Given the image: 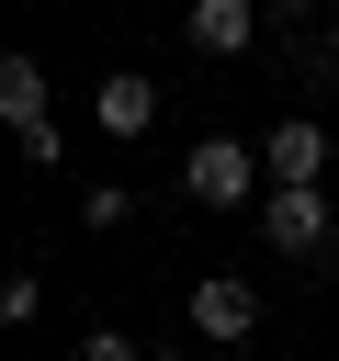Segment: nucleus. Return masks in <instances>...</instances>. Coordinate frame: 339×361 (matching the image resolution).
<instances>
[{
    "label": "nucleus",
    "mask_w": 339,
    "mask_h": 361,
    "mask_svg": "<svg viewBox=\"0 0 339 361\" xmlns=\"http://www.w3.org/2000/svg\"><path fill=\"white\" fill-rule=\"evenodd\" d=\"M249 180H271V169H260L237 135H203V147L181 158V192H192V203H215V214H237V203H249Z\"/></svg>",
    "instance_id": "1"
},
{
    "label": "nucleus",
    "mask_w": 339,
    "mask_h": 361,
    "mask_svg": "<svg viewBox=\"0 0 339 361\" xmlns=\"http://www.w3.org/2000/svg\"><path fill=\"white\" fill-rule=\"evenodd\" d=\"M260 237H271L282 259H316V248H328V192H316V180H282V192L260 203Z\"/></svg>",
    "instance_id": "2"
},
{
    "label": "nucleus",
    "mask_w": 339,
    "mask_h": 361,
    "mask_svg": "<svg viewBox=\"0 0 339 361\" xmlns=\"http://www.w3.org/2000/svg\"><path fill=\"white\" fill-rule=\"evenodd\" d=\"M192 327H203V338H249V327H260V282H249V271H203V282H192Z\"/></svg>",
    "instance_id": "3"
},
{
    "label": "nucleus",
    "mask_w": 339,
    "mask_h": 361,
    "mask_svg": "<svg viewBox=\"0 0 339 361\" xmlns=\"http://www.w3.org/2000/svg\"><path fill=\"white\" fill-rule=\"evenodd\" d=\"M181 34H192L203 56H249V45H260V0H192Z\"/></svg>",
    "instance_id": "4"
},
{
    "label": "nucleus",
    "mask_w": 339,
    "mask_h": 361,
    "mask_svg": "<svg viewBox=\"0 0 339 361\" xmlns=\"http://www.w3.org/2000/svg\"><path fill=\"white\" fill-rule=\"evenodd\" d=\"M90 113H102V135H147V124H158V79H147V68H113V79L90 90Z\"/></svg>",
    "instance_id": "5"
},
{
    "label": "nucleus",
    "mask_w": 339,
    "mask_h": 361,
    "mask_svg": "<svg viewBox=\"0 0 339 361\" xmlns=\"http://www.w3.org/2000/svg\"><path fill=\"white\" fill-rule=\"evenodd\" d=\"M260 169H271V192H282V180H316V169H328V135L294 113V124H271V135H260Z\"/></svg>",
    "instance_id": "6"
},
{
    "label": "nucleus",
    "mask_w": 339,
    "mask_h": 361,
    "mask_svg": "<svg viewBox=\"0 0 339 361\" xmlns=\"http://www.w3.org/2000/svg\"><path fill=\"white\" fill-rule=\"evenodd\" d=\"M0 124H11V135L56 124V113H45V68H34V56H0Z\"/></svg>",
    "instance_id": "7"
},
{
    "label": "nucleus",
    "mask_w": 339,
    "mask_h": 361,
    "mask_svg": "<svg viewBox=\"0 0 339 361\" xmlns=\"http://www.w3.org/2000/svg\"><path fill=\"white\" fill-rule=\"evenodd\" d=\"M34 305H45V282H34V271H11V282H0V316H11V327H34Z\"/></svg>",
    "instance_id": "8"
},
{
    "label": "nucleus",
    "mask_w": 339,
    "mask_h": 361,
    "mask_svg": "<svg viewBox=\"0 0 339 361\" xmlns=\"http://www.w3.org/2000/svg\"><path fill=\"white\" fill-rule=\"evenodd\" d=\"M68 361H147V350H136V338H124V327H90V338H79V350H68Z\"/></svg>",
    "instance_id": "9"
},
{
    "label": "nucleus",
    "mask_w": 339,
    "mask_h": 361,
    "mask_svg": "<svg viewBox=\"0 0 339 361\" xmlns=\"http://www.w3.org/2000/svg\"><path fill=\"white\" fill-rule=\"evenodd\" d=\"M158 361H170V350H158Z\"/></svg>",
    "instance_id": "10"
}]
</instances>
